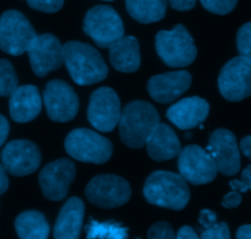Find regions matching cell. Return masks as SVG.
<instances>
[{
  "label": "cell",
  "mask_w": 251,
  "mask_h": 239,
  "mask_svg": "<svg viewBox=\"0 0 251 239\" xmlns=\"http://www.w3.org/2000/svg\"><path fill=\"white\" fill-rule=\"evenodd\" d=\"M63 59L73 81L80 86L100 83L108 75L103 58L86 43L78 41L67 42L63 45Z\"/></svg>",
  "instance_id": "1"
},
{
  "label": "cell",
  "mask_w": 251,
  "mask_h": 239,
  "mask_svg": "<svg viewBox=\"0 0 251 239\" xmlns=\"http://www.w3.org/2000/svg\"><path fill=\"white\" fill-rule=\"evenodd\" d=\"M159 123L160 117L153 105L144 101H132L121 113L118 123L121 140L131 149H141L146 146Z\"/></svg>",
  "instance_id": "2"
},
{
  "label": "cell",
  "mask_w": 251,
  "mask_h": 239,
  "mask_svg": "<svg viewBox=\"0 0 251 239\" xmlns=\"http://www.w3.org/2000/svg\"><path fill=\"white\" fill-rule=\"evenodd\" d=\"M143 194L149 204L175 211L185 209L190 200L187 182L180 174L166 171H156L147 178Z\"/></svg>",
  "instance_id": "3"
},
{
  "label": "cell",
  "mask_w": 251,
  "mask_h": 239,
  "mask_svg": "<svg viewBox=\"0 0 251 239\" xmlns=\"http://www.w3.org/2000/svg\"><path fill=\"white\" fill-rule=\"evenodd\" d=\"M155 50L159 58L170 67L188 66L197 57L194 38L182 25H176L170 31L158 32Z\"/></svg>",
  "instance_id": "4"
},
{
  "label": "cell",
  "mask_w": 251,
  "mask_h": 239,
  "mask_svg": "<svg viewBox=\"0 0 251 239\" xmlns=\"http://www.w3.org/2000/svg\"><path fill=\"white\" fill-rule=\"evenodd\" d=\"M67 153L76 161L102 165L112 156L113 147L108 139L90 129H75L64 141Z\"/></svg>",
  "instance_id": "5"
},
{
  "label": "cell",
  "mask_w": 251,
  "mask_h": 239,
  "mask_svg": "<svg viewBox=\"0 0 251 239\" xmlns=\"http://www.w3.org/2000/svg\"><path fill=\"white\" fill-rule=\"evenodd\" d=\"M84 32L100 48H110L125 36V27L120 15L111 6L98 5L86 13Z\"/></svg>",
  "instance_id": "6"
},
{
  "label": "cell",
  "mask_w": 251,
  "mask_h": 239,
  "mask_svg": "<svg viewBox=\"0 0 251 239\" xmlns=\"http://www.w3.org/2000/svg\"><path fill=\"white\" fill-rule=\"evenodd\" d=\"M37 37L35 28L23 13L8 10L0 16V49L18 57L27 52L32 41Z\"/></svg>",
  "instance_id": "7"
},
{
  "label": "cell",
  "mask_w": 251,
  "mask_h": 239,
  "mask_svg": "<svg viewBox=\"0 0 251 239\" xmlns=\"http://www.w3.org/2000/svg\"><path fill=\"white\" fill-rule=\"evenodd\" d=\"M129 183L122 177L100 174L94 177L86 185L85 195L89 201L101 209L120 207L131 197Z\"/></svg>",
  "instance_id": "8"
},
{
  "label": "cell",
  "mask_w": 251,
  "mask_h": 239,
  "mask_svg": "<svg viewBox=\"0 0 251 239\" xmlns=\"http://www.w3.org/2000/svg\"><path fill=\"white\" fill-rule=\"evenodd\" d=\"M177 167L181 177L194 185L208 184L216 179L218 173L211 154L197 145H188L181 149Z\"/></svg>",
  "instance_id": "9"
},
{
  "label": "cell",
  "mask_w": 251,
  "mask_h": 239,
  "mask_svg": "<svg viewBox=\"0 0 251 239\" xmlns=\"http://www.w3.org/2000/svg\"><path fill=\"white\" fill-rule=\"evenodd\" d=\"M221 95L230 102H240L251 96V64L244 58H233L221 70L218 77Z\"/></svg>",
  "instance_id": "10"
},
{
  "label": "cell",
  "mask_w": 251,
  "mask_h": 239,
  "mask_svg": "<svg viewBox=\"0 0 251 239\" xmlns=\"http://www.w3.org/2000/svg\"><path fill=\"white\" fill-rule=\"evenodd\" d=\"M121 101L111 87H100L90 96L88 119L96 130L110 132L121 119Z\"/></svg>",
  "instance_id": "11"
},
{
  "label": "cell",
  "mask_w": 251,
  "mask_h": 239,
  "mask_svg": "<svg viewBox=\"0 0 251 239\" xmlns=\"http://www.w3.org/2000/svg\"><path fill=\"white\" fill-rule=\"evenodd\" d=\"M43 102L50 120L71 122L79 110V98L75 91L62 80H52L43 92Z\"/></svg>",
  "instance_id": "12"
},
{
  "label": "cell",
  "mask_w": 251,
  "mask_h": 239,
  "mask_svg": "<svg viewBox=\"0 0 251 239\" xmlns=\"http://www.w3.org/2000/svg\"><path fill=\"white\" fill-rule=\"evenodd\" d=\"M0 158L6 172L15 177L32 174L41 165L40 149L30 140L10 141L3 149Z\"/></svg>",
  "instance_id": "13"
},
{
  "label": "cell",
  "mask_w": 251,
  "mask_h": 239,
  "mask_svg": "<svg viewBox=\"0 0 251 239\" xmlns=\"http://www.w3.org/2000/svg\"><path fill=\"white\" fill-rule=\"evenodd\" d=\"M75 178V165L67 158L55 159L43 167L38 182L43 196L50 201H60L67 196L69 187Z\"/></svg>",
  "instance_id": "14"
},
{
  "label": "cell",
  "mask_w": 251,
  "mask_h": 239,
  "mask_svg": "<svg viewBox=\"0 0 251 239\" xmlns=\"http://www.w3.org/2000/svg\"><path fill=\"white\" fill-rule=\"evenodd\" d=\"M207 152L213 158L218 172L228 177L238 174L240 170V149L235 135L230 130H214L209 137Z\"/></svg>",
  "instance_id": "15"
},
{
  "label": "cell",
  "mask_w": 251,
  "mask_h": 239,
  "mask_svg": "<svg viewBox=\"0 0 251 239\" xmlns=\"http://www.w3.org/2000/svg\"><path fill=\"white\" fill-rule=\"evenodd\" d=\"M31 67L38 77H45L50 71L59 69L64 63L63 45L50 33L40 35L32 41L27 49Z\"/></svg>",
  "instance_id": "16"
},
{
  "label": "cell",
  "mask_w": 251,
  "mask_h": 239,
  "mask_svg": "<svg viewBox=\"0 0 251 239\" xmlns=\"http://www.w3.org/2000/svg\"><path fill=\"white\" fill-rule=\"evenodd\" d=\"M192 76L188 71H170L155 75L148 81V92L159 103H170L177 100L191 86Z\"/></svg>",
  "instance_id": "17"
},
{
  "label": "cell",
  "mask_w": 251,
  "mask_h": 239,
  "mask_svg": "<svg viewBox=\"0 0 251 239\" xmlns=\"http://www.w3.org/2000/svg\"><path fill=\"white\" fill-rule=\"evenodd\" d=\"M209 113V105L201 97H187L177 101L166 112V117L181 130L200 127Z\"/></svg>",
  "instance_id": "18"
},
{
  "label": "cell",
  "mask_w": 251,
  "mask_h": 239,
  "mask_svg": "<svg viewBox=\"0 0 251 239\" xmlns=\"http://www.w3.org/2000/svg\"><path fill=\"white\" fill-rule=\"evenodd\" d=\"M85 206L80 197L73 196L67 200L55 221L54 239H79L83 227Z\"/></svg>",
  "instance_id": "19"
},
{
  "label": "cell",
  "mask_w": 251,
  "mask_h": 239,
  "mask_svg": "<svg viewBox=\"0 0 251 239\" xmlns=\"http://www.w3.org/2000/svg\"><path fill=\"white\" fill-rule=\"evenodd\" d=\"M42 109L38 88L33 85L20 86L10 96L9 110L16 123H27L35 119Z\"/></svg>",
  "instance_id": "20"
},
{
  "label": "cell",
  "mask_w": 251,
  "mask_h": 239,
  "mask_svg": "<svg viewBox=\"0 0 251 239\" xmlns=\"http://www.w3.org/2000/svg\"><path fill=\"white\" fill-rule=\"evenodd\" d=\"M146 146L149 157L156 162L175 158L181 151V144L177 135L169 125L163 123H159Z\"/></svg>",
  "instance_id": "21"
},
{
  "label": "cell",
  "mask_w": 251,
  "mask_h": 239,
  "mask_svg": "<svg viewBox=\"0 0 251 239\" xmlns=\"http://www.w3.org/2000/svg\"><path fill=\"white\" fill-rule=\"evenodd\" d=\"M108 49L111 64L117 71L136 72L141 66L139 43L133 36H123Z\"/></svg>",
  "instance_id": "22"
},
{
  "label": "cell",
  "mask_w": 251,
  "mask_h": 239,
  "mask_svg": "<svg viewBox=\"0 0 251 239\" xmlns=\"http://www.w3.org/2000/svg\"><path fill=\"white\" fill-rule=\"evenodd\" d=\"M15 229L20 239H47L50 224L45 215L30 210L19 215L15 219Z\"/></svg>",
  "instance_id": "23"
},
{
  "label": "cell",
  "mask_w": 251,
  "mask_h": 239,
  "mask_svg": "<svg viewBox=\"0 0 251 239\" xmlns=\"http://www.w3.org/2000/svg\"><path fill=\"white\" fill-rule=\"evenodd\" d=\"M129 15L141 23L160 21L166 13V0H126Z\"/></svg>",
  "instance_id": "24"
},
{
  "label": "cell",
  "mask_w": 251,
  "mask_h": 239,
  "mask_svg": "<svg viewBox=\"0 0 251 239\" xmlns=\"http://www.w3.org/2000/svg\"><path fill=\"white\" fill-rule=\"evenodd\" d=\"M128 228L118 222H98L90 219L86 226V239H127Z\"/></svg>",
  "instance_id": "25"
},
{
  "label": "cell",
  "mask_w": 251,
  "mask_h": 239,
  "mask_svg": "<svg viewBox=\"0 0 251 239\" xmlns=\"http://www.w3.org/2000/svg\"><path fill=\"white\" fill-rule=\"evenodd\" d=\"M18 85L19 79L13 64L6 59H0V97H10Z\"/></svg>",
  "instance_id": "26"
},
{
  "label": "cell",
  "mask_w": 251,
  "mask_h": 239,
  "mask_svg": "<svg viewBox=\"0 0 251 239\" xmlns=\"http://www.w3.org/2000/svg\"><path fill=\"white\" fill-rule=\"evenodd\" d=\"M236 47L241 58L251 64V22L241 26L236 35Z\"/></svg>",
  "instance_id": "27"
},
{
  "label": "cell",
  "mask_w": 251,
  "mask_h": 239,
  "mask_svg": "<svg viewBox=\"0 0 251 239\" xmlns=\"http://www.w3.org/2000/svg\"><path fill=\"white\" fill-rule=\"evenodd\" d=\"M202 6L209 13L226 15L235 9L238 0H201Z\"/></svg>",
  "instance_id": "28"
},
{
  "label": "cell",
  "mask_w": 251,
  "mask_h": 239,
  "mask_svg": "<svg viewBox=\"0 0 251 239\" xmlns=\"http://www.w3.org/2000/svg\"><path fill=\"white\" fill-rule=\"evenodd\" d=\"M148 239H176L175 232L168 222H156L148 231Z\"/></svg>",
  "instance_id": "29"
},
{
  "label": "cell",
  "mask_w": 251,
  "mask_h": 239,
  "mask_svg": "<svg viewBox=\"0 0 251 239\" xmlns=\"http://www.w3.org/2000/svg\"><path fill=\"white\" fill-rule=\"evenodd\" d=\"M201 239H230V231L226 222L214 223L213 226L204 228L202 232Z\"/></svg>",
  "instance_id": "30"
},
{
  "label": "cell",
  "mask_w": 251,
  "mask_h": 239,
  "mask_svg": "<svg viewBox=\"0 0 251 239\" xmlns=\"http://www.w3.org/2000/svg\"><path fill=\"white\" fill-rule=\"evenodd\" d=\"M27 4L35 10L53 14L62 9L64 0H27Z\"/></svg>",
  "instance_id": "31"
},
{
  "label": "cell",
  "mask_w": 251,
  "mask_h": 239,
  "mask_svg": "<svg viewBox=\"0 0 251 239\" xmlns=\"http://www.w3.org/2000/svg\"><path fill=\"white\" fill-rule=\"evenodd\" d=\"M241 202V194L236 190L228 193L226 196L223 197V201H222V206L226 207V209H234V207H238Z\"/></svg>",
  "instance_id": "32"
},
{
  "label": "cell",
  "mask_w": 251,
  "mask_h": 239,
  "mask_svg": "<svg viewBox=\"0 0 251 239\" xmlns=\"http://www.w3.org/2000/svg\"><path fill=\"white\" fill-rule=\"evenodd\" d=\"M199 222L201 223L202 227H204V228H208V227L213 226L214 223H217L216 212L211 211V210L208 209L202 210V211L200 212Z\"/></svg>",
  "instance_id": "33"
},
{
  "label": "cell",
  "mask_w": 251,
  "mask_h": 239,
  "mask_svg": "<svg viewBox=\"0 0 251 239\" xmlns=\"http://www.w3.org/2000/svg\"><path fill=\"white\" fill-rule=\"evenodd\" d=\"M169 4L173 9L178 11L191 10L196 5V0H169Z\"/></svg>",
  "instance_id": "34"
},
{
  "label": "cell",
  "mask_w": 251,
  "mask_h": 239,
  "mask_svg": "<svg viewBox=\"0 0 251 239\" xmlns=\"http://www.w3.org/2000/svg\"><path fill=\"white\" fill-rule=\"evenodd\" d=\"M176 239H201L195 229L190 226H183L178 229L177 234H176Z\"/></svg>",
  "instance_id": "35"
},
{
  "label": "cell",
  "mask_w": 251,
  "mask_h": 239,
  "mask_svg": "<svg viewBox=\"0 0 251 239\" xmlns=\"http://www.w3.org/2000/svg\"><path fill=\"white\" fill-rule=\"evenodd\" d=\"M9 129H10V127H9L8 120H6V118L4 115L0 114V147L3 146L5 140L8 139Z\"/></svg>",
  "instance_id": "36"
},
{
  "label": "cell",
  "mask_w": 251,
  "mask_h": 239,
  "mask_svg": "<svg viewBox=\"0 0 251 239\" xmlns=\"http://www.w3.org/2000/svg\"><path fill=\"white\" fill-rule=\"evenodd\" d=\"M9 188V179L8 175H6L5 168L3 167V165H0V195L4 194V193L8 190Z\"/></svg>",
  "instance_id": "37"
},
{
  "label": "cell",
  "mask_w": 251,
  "mask_h": 239,
  "mask_svg": "<svg viewBox=\"0 0 251 239\" xmlns=\"http://www.w3.org/2000/svg\"><path fill=\"white\" fill-rule=\"evenodd\" d=\"M240 150L246 157L251 161V135L244 137L240 141Z\"/></svg>",
  "instance_id": "38"
},
{
  "label": "cell",
  "mask_w": 251,
  "mask_h": 239,
  "mask_svg": "<svg viewBox=\"0 0 251 239\" xmlns=\"http://www.w3.org/2000/svg\"><path fill=\"white\" fill-rule=\"evenodd\" d=\"M236 239H251V224H244L239 227L236 232Z\"/></svg>",
  "instance_id": "39"
},
{
  "label": "cell",
  "mask_w": 251,
  "mask_h": 239,
  "mask_svg": "<svg viewBox=\"0 0 251 239\" xmlns=\"http://www.w3.org/2000/svg\"><path fill=\"white\" fill-rule=\"evenodd\" d=\"M241 180L246 185L248 190H251V165H249L241 173Z\"/></svg>",
  "instance_id": "40"
},
{
  "label": "cell",
  "mask_w": 251,
  "mask_h": 239,
  "mask_svg": "<svg viewBox=\"0 0 251 239\" xmlns=\"http://www.w3.org/2000/svg\"><path fill=\"white\" fill-rule=\"evenodd\" d=\"M103 1H112V0H103Z\"/></svg>",
  "instance_id": "41"
}]
</instances>
